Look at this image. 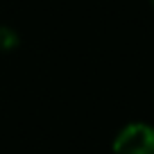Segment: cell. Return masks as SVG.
<instances>
[{
    "instance_id": "cell-1",
    "label": "cell",
    "mask_w": 154,
    "mask_h": 154,
    "mask_svg": "<svg viewBox=\"0 0 154 154\" xmlns=\"http://www.w3.org/2000/svg\"><path fill=\"white\" fill-rule=\"evenodd\" d=\"M113 154H154V127L129 122L113 138Z\"/></svg>"
},
{
    "instance_id": "cell-2",
    "label": "cell",
    "mask_w": 154,
    "mask_h": 154,
    "mask_svg": "<svg viewBox=\"0 0 154 154\" xmlns=\"http://www.w3.org/2000/svg\"><path fill=\"white\" fill-rule=\"evenodd\" d=\"M18 45V34L16 29L7 27V25H0V52H9Z\"/></svg>"
},
{
    "instance_id": "cell-3",
    "label": "cell",
    "mask_w": 154,
    "mask_h": 154,
    "mask_svg": "<svg viewBox=\"0 0 154 154\" xmlns=\"http://www.w3.org/2000/svg\"><path fill=\"white\" fill-rule=\"evenodd\" d=\"M149 2H152V5H154V0H149Z\"/></svg>"
}]
</instances>
